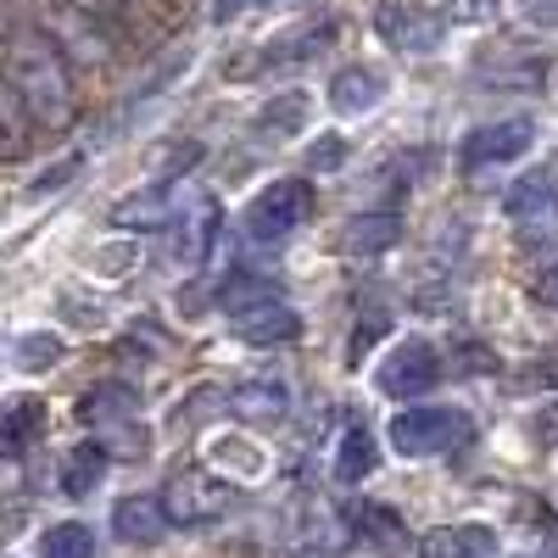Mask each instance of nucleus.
I'll use <instances>...</instances> for the list:
<instances>
[{"instance_id":"5701e85b","label":"nucleus","mask_w":558,"mask_h":558,"mask_svg":"<svg viewBox=\"0 0 558 558\" xmlns=\"http://www.w3.org/2000/svg\"><path fill=\"white\" fill-rule=\"evenodd\" d=\"M375 470H380V447H375V436H368V425H347L341 447H336V481L341 486H363Z\"/></svg>"},{"instance_id":"4468645a","label":"nucleus","mask_w":558,"mask_h":558,"mask_svg":"<svg viewBox=\"0 0 558 558\" xmlns=\"http://www.w3.org/2000/svg\"><path fill=\"white\" fill-rule=\"evenodd\" d=\"M380 101H386V73H380V68L352 62V68H341V73L330 78V107H336L341 118H363V112H375Z\"/></svg>"},{"instance_id":"473e14b6","label":"nucleus","mask_w":558,"mask_h":558,"mask_svg":"<svg viewBox=\"0 0 558 558\" xmlns=\"http://www.w3.org/2000/svg\"><path fill=\"white\" fill-rule=\"evenodd\" d=\"M68 173H78V157H68V162H62V168H51V173H39V191H57V184H62Z\"/></svg>"},{"instance_id":"7c9ffc66","label":"nucleus","mask_w":558,"mask_h":558,"mask_svg":"<svg viewBox=\"0 0 558 558\" xmlns=\"http://www.w3.org/2000/svg\"><path fill=\"white\" fill-rule=\"evenodd\" d=\"M78 12H89V17H101V23H123V12H129V0H73Z\"/></svg>"},{"instance_id":"c756f323","label":"nucleus","mask_w":558,"mask_h":558,"mask_svg":"<svg viewBox=\"0 0 558 558\" xmlns=\"http://www.w3.org/2000/svg\"><path fill=\"white\" fill-rule=\"evenodd\" d=\"M502 0H447V17L452 23H492Z\"/></svg>"},{"instance_id":"7ed1b4c3","label":"nucleus","mask_w":558,"mask_h":558,"mask_svg":"<svg viewBox=\"0 0 558 558\" xmlns=\"http://www.w3.org/2000/svg\"><path fill=\"white\" fill-rule=\"evenodd\" d=\"M307 218H313V184H302V179H274V184H263V191L246 202V235L257 241V246H279V241H291L296 229H307Z\"/></svg>"},{"instance_id":"72a5a7b5","label":"nucleus","mask_w":558,"mask_h":558,"mask_svg":"<svg viewBox=\"0 0 558 558\" xmlns=\"http://www.w3.org/2000/svg\"><path fill=\"white\" fill-rule=\"evenodd\" d=\"M252 7V0H213V23H229V17H241Z\"/></svg>"},{"instance_id":"f8f14e48","label":"nucleus","mask_w":558,"mask_h":558,"mask_svg":"<svg viewBox=\"0 0 558 558\" xmlns=\"http://www.w3.org/2000/svg\"><path fill=\"white\" fill-rule=\"evenodd\" d=\"M418 558H502V536L492 525H436L418 536Z\"/></svg>"},{"instance_id":"0eeeda50","label":"nucleus","mask_w":558,"mask_h":558,"mask_svg":"<svg viewBox=\"0 0 558 558\" xmlns=\"http://www.w3.org/2000/svg\"><path fill=\"white\" fill-rule=\"evenodd\" d=\"M375 34L391 45V51L402 57H430L441 34H447V17L430 12V7H402V0H386V7L375 12Z\"/></svg>"},{"instance_id":"6ab92c4d","label":"nucleus","mask_w":558,"mask_h":558,"mask_svg":"<svg viewBox=\"0 0 558 558\" xmlns=\"http://www.w3.org/2000/svg\"><path fill=\"white\" fill-rule=\"evenodd\" d=\"M107 447L101 441H78L73 452H62V470H57V486L62 497H89L101 481H107Z\"/></svg>"},{"instance_id":"b1692460","label":"nucleus","mask_w":558,"mask_h":558,"mask_svg":"<svg viewBox=\"0 0 558 558\" xmlns=\"http://www.w3.org/2000/svg\"><path fill=\"white\" fill-rule=\"evenodd\" d=\"M134 408H140V397L129 386H118V380H107V386L78 397V418H84V425H123Z\"/></svg>"},{"instance_id":"f03ea898","label":"nucleus","mask_w":558,"mask_h":558,"mask_svg":"<svg viewBox=\"0 0 558 558\" xmlns=\"http://www.w3.org/2000/svg\"><path fill=\"white\" fill-rule=\"evenodd\" d=\"M23 12L68 57V68H112L118 62V28L78 12L73 0H34V7H23Z\"/></svg>"},{"instance_id":"f3484780","label":"nucleus","mask_w":558,"mask_h":558,"mask_svg":"<svg viewBox=\"0 0 558 558\" xmlns=\"http://www.w3.org/2000/svg\"><path fill=\"white\" fill-rule=\"evenodd\" d=\"M307 112H313L307 89H286V96H274V101H263V107H257L252 134L263 140V146H279V140H296V134L307 129Z\"/></svg>"},{"instance_id":"ddd939ff","label":"nucleus","mask_w":558,"mask_h":558,"mask_svg":"<svg viewBox=\"0 0 558 558\" xmlns=\"http://www.w3.org/2000/svg\"><path fill=\"white\" fill-rule=\"evenodd\" d=\"M336 39V23L324 17V23H302V28H291V34H279L274 45H263V57L252 62V68H241V73H257V68H302V62H313L324 45Z\"/></svg>"},{"instance_id":"412c9836","label":"nucleus","mask_w":558,"mask_h":558,"mask_svg":"<svg viewBox=\"0 0 558 558\" xmlns=\"http://www.w3.org/2000/svg\"><path fill=\"white\" fill-rule=\"evenodd\" d=\"M168 218H173V191L157 179L112 207V229H168Z\"/></svg>"},{"instance_id":"bb28decb","label":"nucleus","mask_w":558,"mask_h":558,"mask_svg":"<svg viewBox=\"0 0 558 558\" xmlns=\"http://www.w3.org/2000/svg\"><path fill=\"white\" fill-rule=\"evenodd\" d=\"M202 157H207V146H202V140H191V146H173V151L157 162V184H173L179 173H191Z\"/></svg>"},{"instance_id":"cd10ccee","label":"nucleus","mask_w":558,"mask_h":558,"mask_svg":"<svg viewBox=\"0 0 558 558\" xmlns=\"http://www.w3.org/2000/svg\"><path fill=\"white\" fill-rule=\"evenodd\" d=\"M347 162V140L341 134H318V146H307V168H318V173H336Z\"/></svg>"},{"instance_id":"a878e982","label":"nucleus","mask_w":558,"mask_h":558,"mask_svg":"<svg viewBox=\"0 0 558 558\" xmlns=\"http://www.w3.org/2000/svg\"><path fill=\"white\" fill-rule=\"evenodd\" d=\"M268 296H279V286H274L268 274H235V279H223V291H218V302L229 313H241L252 302H268Z\"/></svg>"},{"instance_id":"f257e3e1","label":"nucleus","mask_w":558,"mask_h":558,"mask_svg":"<svg viewBox=\"0 0 558 558\" xmlns=\"http://www.w3.org/2000/svg\"><path fill=\"white\" fill-rule=\"evenodd\" d=\"M0 73L12 78V89L23 96L34 129H68L78 118V96H73V68L51 39L34 28V17L23 12L7 34H0Z\"/></svg>"},{"instance_id":"39448f33","label":"nucleus","mask_w":558,"mask_h":558,"mask_svg":"<svg viewBox=\"0 0 558 558\" xmlns=\"http://www.w3.org/2000/svg\"><path fill=\"white\" fill-rule=\"evenodd\" d=\"M470 413L463 408H402L391 418V447L402 458H441L470 441Z\"/></svg>"},{"instance_id":"a211bd4d","label":"nucleus","mask_w":558,"mask_h":558,"mask_svg":"<svg viewBox=\"0 0 558 558\" xmlns=\"http://www.w3.org/2000/svg\"><path fill=\"white\" fill-rule=\"evenodd\" d=\"M475 78L497 84V89H536L547 78V57L542 51H492L475 62Z\"/></svg>"},{"instance_id":"aec40b11","label":"nucleus","mask_w":558,"mask_h":558,"mask_svg":"<svg viewBox=\"0 0 558 558\" xmlns=\"http://www.w3.org/2000/svg\"><path fill=\"white\" fill-rule=\"evenodd\" d=\"M352 536H357V547H375L386 558L408 547V525L397 520V508H380V502L352 508Z\"/></svg>"},{"instance_id":"6e6552de","label":"nucleus","mask_w":558,"mask_h":558,"mask_svg":"<svg viewBox=\"0 0 558 558\" xmlns=\"http://www.w3.org/2000/svg\"><path fill=\"white\" fill-rule=\"evenodd\" d=\"M380 391L386 397H425L436 380H441V357H436V347L430 341H397L391 352H386V363H380Z\"/></svg>"},{"instance_id":"dca6fc26","label":"nucleus","mask_w":558,"mask_h":558,"mask_svg":"<svg viewBox=\"0 0 558 558\" xmlns=\"http://www.w3.org/2000/svg\"><path fill=\"white\" fill-rule=\"evenodd\" d=\"M553 207H558V179L547 168L514 179V184H508V196H502V213L514 223H553Z\"/></svg>"},{"instance_id":"423d86ee","label":"nucleus","mask_w":558,"mask_h":558,"mask_svg":"<svg viewBox=\"0 0 558 558\" xmlns=\"http://www.w3.org/2000/svg\"><path fill=\"white\" fill-rule=\"evenodd\" d=\"M531 140H536L531 118H502V123H486L463 140L458 162H463V173H486V168H502V162H520L531 151Z\"/></svg>"},{"instance_id":"9b49d317","label":"nucleus","mask_w":558,"mask_h":558,"mask_svg":"<svg viewBox=\"0 0 558 558\" xmlns=\"http://www.w3.org/2000/svg\"><path fill=\"white\" fill-rule=\"evenodd\" d=\"M45 425H51V413H45L39 397H0V458L7 463L28 458V447L45 436Z\"/></svg>"},{"instance_id":"1a4fd4ad","label":"nucleus","mask_w":558,"mask_h":558,"mask_svg":"<svg viewBox=\"0 0 558 558\" xmlns=\"http://www.w3.org/2000/svg\"><path fill=\"white\" fill-rule=\"evenodd\" d=\"M229 330H235V341H246V347H286V341L302 336V313L286 296H268V302H252L241 313H229Z\"/></svg>"},{"instance_id":"2eb2a0df","label":"nucleus","mask_w":558,"mask_h":558,"mask_svg":"<svg viewBox=\"0 0 558 558\" xmlns=\"http://www.w3.org/2000/svg\"><path fill=\"white\" fill-rule=\"evenodd\" d=\"M112 536L129 547H157L168 536V514H162V497H123L112 508Z\"/></svg>"},{"instance_id":"20e7f679","label":"nucleus","mask_w":558,"mask_h":558,"mask_svg":"<svg viewBox=\"0 0 558 558\" xmlns=\"http://www.w3.org/2000/svg\"><path fill=\"white\" fill-rule=\"evenodd\" d=\"M229 502H235V492H229L213 470H202V463H184V470H173L168 486H162V514H168V525H184V531L218 525L229 514Z\"/></svg>"},{"instance_id":"393cba45","label":"nucleus","mask_w":558,"mask_h":558,"mask_svg":"<svg viewBox=\"0 0 558 558\" xmlns=\"http://www.w3.org/2000/svg\"><path fill=\"white\" fill-rule=\"evenodd\" d=\"M34 553L39 558H96V531L78 525V520H62V525H51V531L39 536Z\"/></svg>"},{"instance_id":"9d476101","label":"nucleus","mask_w":558,"mask_h":558,"mask_svg":"<svg viewBox=\"0 0 558 558\" xmlns=\"http://www.w3.org/2000/svg\"><path fill=\"white\" fill-rule=\"evenodd\" d=\"M223 402H229V413H235L241 425L274 430V425H286V413H291V386L274 380V375H257V380H241Z\"/></svg>"},{"instance_id":"2f4dec72","label":"nucleus","mask_w":558,"mask_h":558,"mask_svg":"<svg viewBox=\"0 0 558 558\" xmlns=\"http://www.w3.org/2000/svg\"><path fill=\"white\" fill-rule=\"evenodd\" d=\"M531 296H536L542 307H558V263H553V268H542V279L531 286Z\"/></svg>"},{"instance_id":"c85d7f7f","label":"nucleus","mask_w":558,"mask_h":558,"mask_svg":"<svg viewBox=\"0 0 558 558\" xmlns=\"http://www.w3.org/2000/svg\"><path fill=\"white\" fill-rule=\"evenodd\" d=\"M17 357H23V368H51V363L62 357V341H57V336H28V341L17 347Z\"/></svg>"},{"instance_id":"4be33fe9","label":"nucleus","mask_w":558,"mask_h":558,"mask_svg":"<svg viewBox=\"0 0 558 558\" xmlns=\"http://www.w3.org/2000/svg\"><path fill=\"white\" fill-rule=\"evenodd\" d=\"M402 241V218L397 213H357L352 223H347V235H341V246L352 252V257H380V252H391Z\"/></svg>"}]
</instances>
